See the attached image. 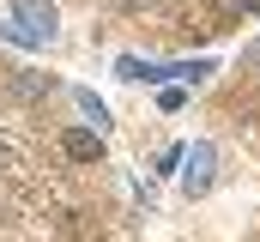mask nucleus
<instances>
[{
  "label": "nucleus",
  "mask_w": 260,
  "mask_h": 242,
  "mask_svg": "<svg viewBox=\"0 0 260 242\" xmlns=\"http://www.w3.org/2000/svg\"><path fill=\"white\" fill-rule=\"evenodd\" d=\"M55 31H61L55 0H12V24H6V37H18V43H55Z\"/></svg>",
  "instance_id": "f257e3e1"
},
{
  "label": "nucleus",
  "mask_w": 260,
  "mask_h": 242,
  "mask_svg": "<svg viewBox=\"0 0 260 242\" xmlns=\"http://www.w3.org/2000/svg\"><path fill=\"white\" fill-rule=\"evenodd\" d=\"M206 73H212V60H176V67H157V60L121 55V79H151V85H164V79H182V85H200Z\"/></svg>",
  "instance_id": "f03ea898"
},
{
  "label": "nucleus",
  "mask_w": 260,
  "mask_h": 242,
  "mask_svg": "<svg viewBox=\"0 0 260 242\" xmlns=\"http://www.w3.org/2000/svg\"><path fill=\"white\" fill-rule=\"evenodd\" d=\"M212 164H218V152L200 139V145H188V170H182V188H188V200H200L206 188H212Z\"/></svg>",
  "instance_id": "7ed1b4c3"
},
{
  "label": "nucleus",
  "mask_w": 260,
  "mask_h": 242,
  "mask_svg": "<svg viewBox=\"0 0 260 242\" xmlns=\"http://www.w3.org/2000/svg\"><path fill=\"white\" fill-rule=\"evenodd\" d=\"M61 152L73 158V164H97V158H103V139H97V133H85V127H73V133L61 139Z\"/></svg>",
  "instance_id": "20e7f679"
},
{
  "label": "nucleus",
  "mask_w": 260,
  "mask_h": 242,
  "mask_svg": "<svg viewBox=\"0 0 260 242\" xmlns=\"http://www.w3.org/2000/svg\"><path fill=\"white\" fill-rule=\"evenodd\" d=\"M79 109H85V115L97 121V127H103V121H109V109H103V103H97V97H91V91H79Z\"/></svg>",
  "instance_id": "39448f33"
},
{
  "label": "nucleus",
  "mask_w": 260,
  "mask_h": 242,
  "mask_svg": "<svg viewBox=\"0 0 260 242\" xmlns=\"http://www.w3.org/2000/svg\"><path fill=\"white\" fill-rule=\"evenodd\" d=\"M242 60H248V67L260 73V43H248V55H242Z\"/></svg>",
  "instance_id": "423d86ee"
},
{
  "label": "nucleus",
  "mask_w": 260,
  "mask_h": 242,
  "mask_svg": "<svg viewBox=\"0 0 260 242\" xmlns=\"http://www.w3.org/2000/svg\"><path fill=\"white\" fill-rule=\"evenodd\" d=\"M236 12H242V18H248V12H260V0H236Z\"/></svg>",
  "instance_id": "0eeeda50"
}]
</instances>
